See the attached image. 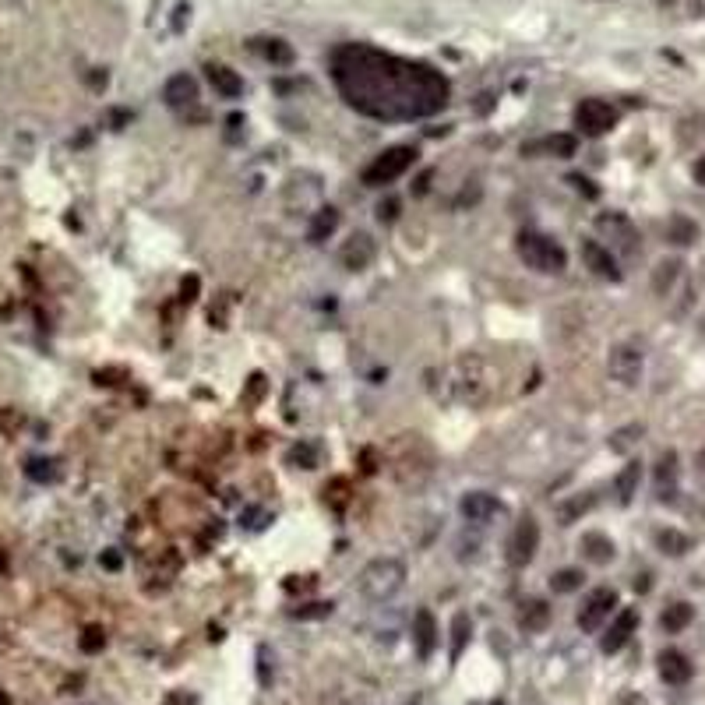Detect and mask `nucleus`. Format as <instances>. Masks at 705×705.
<instances>
[{
    "label": "nucleus",
    "mask_w": 705,
    "mask_h": 705,
    "mask_svg": "<svg viewBox=\"0 0 705 705\" xmlns=\"http://www.w3.org/2000/svg\"><path fill=\"white\" fill-rule=\"evenodd\" d=\"M332 78L356 113L374 120H420L448 106V78L420 61H402L363 42L332 53Z\"/></svg>",
    "instance_id": "nucleus-1"
},
{
    "label": "nucleus",
    "mask_w": 705,
    "mask_h": 705,
    "mask_svg": "<svg viewBox=\"0 0 705 705\" xmlns=\"http://www.w3.org/2000/svg\"><path fill=\"white\" fill-rule=\"evenodd\" d=\"M518 258L525 261V268H532V272H544V276H557V272H564L568 268V254H564V247L554 240V237H547V233H532V230H525V233H518Z\"/></svg>",
    "instance_id": "nucleus-2"
},
{
    "label": "nucleus",
    "mask_w": 705,
    "mask_h": 705,
    "mask_svg": "<svg viewBox=\"0 0 705 705\" xmlns=\"http://www.w3.org/2000/svg\"><path fill=\"white\" fill-rule=\"evenodd\" d=\"M406 582V564L399 557H377L360 571V592L374 603H385L402 589Z\"/></svg>",
    "instance_id": "nucleus-3"
},
{
    "label": "nucleus",
    "mask_w": 705,
    "mask_h": 705,
    "mask_svg": "<svg viewBox=\"0 0 705 705\" xmlns=\"http://www.w3.org/2000/svg\"><path fill=\"white\" fill-rule=\"evenodd\" d=\"M413 162H416V148H413V145L385 148V152L363 170V184H367V187H385V184L399 180V177L413 166Z\"/></svg>",
    "instance_id": "nucleus-4"
},
{
    "label": "nucleus",
    "mask_w": 705,
    "mask_h": 705,
    "mask_svg": "<svg viewBox=\"0 0 705 705\" xmlns=\"http://www.w3.org/2000/svg\"><path fill=\"white\" fill-rule=\"evenodd\" d=\"M617 106H610L607 99H582L578 110H575V127L585 134V138H600L607 131L617 127Z\"/></svg>",
    "instance_id": "nucleus-5"
},
{
    "label": "nucleus",
    "mask_w": 705,
    "mask_h": 705,
    "mask_svg": "<svg viewBox=\"0 0 705 705\" xmlns=\"http://www.w3.org/2000/svg\"><path fill=\"white\" fill-rule=\"evenodd\" d=\"M536 547H539V525L532 515L518 518L512 539H508V564L512 568H525L532 557H536Z\"/></svg>",
    "instance_id": "nucleus-6"
},
{
    "label": "nucleus",
    "mask_w": 705,
    "mask_h": 705,
    "mask_svg": "<svg viewBox=\"0 0 705 705\" xmlns=\"http://www.w3.org/2000/svg\"><path fill=\"white\" fill-rule=\"evenodd\" d=\"M617 607V592L614 589H592L589 592V600L582 603V610H578V628L582 631H600V624L610 617V610Z\"/></svg>",
    "instance_id": "nucleus-7"
},
{
    "label": "nucleus",
    "mask_w": 705,
    "mask_h": 705,
    "mask_svg": "<svg viewBox=\"0 0 705 705\" xmlns=\"http://www.w3.org/2000/svg\"><path fill=\"white\" fill-rule=\"evenodd\" d=\"M607 370H610L614 381H621V385L631 388V385H638V377H642V353H638L635 346L621 342V346L610 349V356H607Z\"/></svg>",
    "instance_id": "nucleus-8"
},
{
    "label": "nucleus",
    "mask_w": 705,
    "mask_h": 705,
    "mask_svg": "<svg viewBox=\"0 0 705 705\" xmlns=\"http://www.w3.org/2000/svg\"><path fill=\"white\" fill-rule=\"evenodd\" d=\"M162 99H166L170 110L187 113V110H194V106H198V81L187 71H180V74H173L166 85H162Z\"/></svg>",
    "instance_id": "nucleus-9"
},
{
    "label": "nucleus",
    "mask_w": 705,
    "mask_h": 705,
    "mask_svg": "<svg viewBox=\"0 0 705 705\" xmlns=\"http://www.w3.org/2000/svg\"><path fill=\"white\" fill-rule=\"evenodd\" d=\"M374 258H377V244L367 233H353L339 251V261L349 268V272H363V268H370Z\"/></svg>",
    "instance_id": "nucleus-10"
},
{
    "label": "nucleus",
    "mask_w": 705,
    "mask_h": 705,
    "mask_svg": "<svg viewBox=\"0 0 705 705\" xmlns=\"http://www.w3.org/2000/svg\"><path fill=\"white\" fill-rule=\"evenodd\" d=\"M635 628H638V610H621L617 614V621L607 628V635H603V642H600V649L607 656H614V653H621V649L631 642V635H635Z\"/></svg>",
    "instance_id": "nucleus-11"
},
{
    "label": "nucleus",
    "mask_w": 705,
    "mask_h": 705,
    "mask_svg": "<svg viewBox=\"0 0 705 705\" xmlns=\"http://www.w3.org/2000/svg\"><path fill=\"white\" fill-rule=\"evenodd\" d=\"M582 261L589 264V272L592 276H600V279H610V283H617L621 279V268H617V261H614V254L603 247V244H596V240H585L582 244Z\"/></svg>",
    "instance_id": "nucleus-12"
},
{
    "label": "nucleus",
    "mask_w": 705,
    "mask_h": 705,
    "mask_svg": "<svg viewBox=\"0 0 705 705\" xmlns=\"http://www.w3.org/2000/svg\"><path fill=\"white\" fill-rule=\"evenodd\" d=\"M413 642H416L420 660L434 656V649H438V642H441V628H438V621H434L430 610H416V617H413Z\"/></svg>",
    "instance_id": "nucleus-13"
},
{
    "label": "nucleus",
    "mask_w": 705,
    "mask_h": 705,
    "mask_svg": "<svg viewBox=\"0 0 705 705\" xmlns=\"http://www.w3.org/2000/svg\"><path fill=\"white\" fill-rule=\"evenodd\" d=\"M459 508H462V515H466L469 522H476V525H486V522H494V518L501 515V501H498L494 494H486V491L466 494Z\"/></svg>",
    "instance_id": "nucleus-14"
},
{
    "label": "nucleus",
    "mask_w": 705,
    "mask_h": 705,
    "mask_svg": "<svg viewBox=\"0 0 705 705\" xmlns=\"http://www.w3.org/2000/svg\"><path fill=\"white\" fill-rule=\"evenodd\" d=\"M656 663H660V677H663L667 684H674V688L688 684V681H691V674H695L691 660L681 653V649H663Z\"/></svg>",
    "instance_id": "nucleus-15"
},
{
    "label": "nucleus",
    "mask_w": 705,
    "mask_h": 705,
    "mask_svg": "<svg viewBox=\"0 0 705 705\" xmlns=\"http://www.w3.org/2000/svg\"><path fill=\"white\" fill-rule=\"evenodd\" d=\"M208 81H212V88L219 92L223 99H237V95H244V78H240L237 71L223 68V64H208Z\"/></svg>",
    "instance_id": "nucleus-16"
},
{
    "label": "nucleus",
    "mask_w": 705,
    "mask_h": 705,
    "mask_svg": "<svg viewBox=\"0 0 705 705\" xmlns=\"http://www.w3.org/2000/svg\"><path fill=\"white\" fill-rule=\"evenodd\" d=\"M522 152H547V155H554V159H571L575 152H578V138L575 134H550V138H544V141H536V145H525Z\"/></svg>",
    "instance_id": "nucleus-17"
},
{
    "label": "nucleus",
    "mask_w": 705,
    "mask_h": 705,
    "mask_svg": "<svg viewBox=\"0 0 705 705\" xmlns=\"http://www.w3.org/2000/svg\"><path fill=\"white\" fill-rule=\"evenodd\" d=\"M691 621H695V607H691V603H684V600H677V603H670V607L663 610L660 628H663L667 635H681V631H684Z\"/></svg>",
    "instance_id": "nucleus-18"
},
{
    "label": "nucleus",
    "mask_w": 705,
    "mask_h": 705,
    "mask_svg": "<svg viewBox=\"0 0 705 705\" xmlns=\"http://www.w3.org/2000/svg\"><path fill=\"white\" fill-rule=\"evenodd\" d=\"M582 554H585L592 564H607V561H614V544H610V536H603V532H585V536H582Z\"/></svg>",
    "instance_id": "nucleus-19"
},
{
    "label": "nucleus",
    "mask_w": 705,
    "mask_h": 705,
    "mask_svg": "<svg viewBox=\"0 0 705 705\" xmlns=\"http://www.w3.org/2000/svg\"><path fill=\"white\" fill-rule=\"evenodd\" d=\"M518 624H522V631H529V635H539L547 624H550V607L544 603V600H529L525 603V610L518 614Z\"/></svg>",
    "instance_id": "nucleus-20"
},
{
    "label": "nucleus",
    "mask_w": 705,
    "mask_h": 705,
    "mask_svg": "<svg viewBox=\"0 0 705 705\" xmlns=\"http://www.w3.org/2000/svg\"><path fill=\"white\" fill-rule=\"evenodd\" d=\"M335 226H339V212L328 205V208H321L317 215H314V223H310V230H307V237H310V244H321V240H328L332 233H335Z\"/></svg>",
    "instance_id": "nucleus-21"
},
{
    "label": "nucleus",
    "mask_w": 705,
    "mask_h": 705,
    "mask_svg": "<svg viewBox=\"0 0 705 705\" xmlns=\"http://www.w3.org/2000/svg\"><path fill=\"white\" fill-rule=\"evenodd\" d=\"M469 631H473L469 614H455V617H452V663L462 656V649H466V642H469Z\"/></svg>",
    "instance_id": "nucleus-22"
},
{
    "label": "nucleus",
    "mask_w": 705,
    "mask_h": 705,
    "mask_svg": "<svg viewBox=\"0 0 705 705\" xmlns=\"http://www.w3.org/2000/svg\"><path fill=\"white\" fill-rule=\"evenodd\" d=\"M656 544H660V550L663 554H670V557H681L688 547H691V539L684 536V532H677V529H663L660 536H656Z\"/></svg>",
    "instance_id": "nucleus-23"
},
{
    "label": "nucleus",
    "mask_w": 705,
    "mask_h": 705,
    "mask_svg": "<svg viewBox=\"0 0 705 705\" xmlns=\"http://www.w3.org/2000/svg\"><path fill=\"white\" fill-rule=\"evenodd\" d=\"M638 480H642V466H638V462L624 466V473L617 476V498H621V501H631V494H635Z\"/></svg>",
    "instance_id": "nucleus-24"
},
{
    "label": "nucleus",
    "mask_w": 705,
    "mask_h": 705,
    "mask_svg": "<svg viewBox=\"0 0 705 705\" xmlns=\"http://www.w3.org/2000/svg\"><path fill=\"white\" fill-rule=\"evenodd\" d=\"M582 571L578 568H564V571H557L554 578H550V589L554 592H575V589H582Z\"/></svg>",
    "instance_id": "nucleus-25"
},
{
    "label": "nucleus",
    "mask_w": 705,
    "mask_h": 705,
    "mask_svg": "<svg viewBox=\"0 0 705 705\" xmlns=\"http://www.w3.org/2000/svg\"><path fill=\"white\" fill-rule=\"evenodd\" d=\"M264 57L272 61V64H293V49L283 42V39H264Z\"/></svg>",
    "instance_id": "nucleus-26"
},
{
    "label": "nucleus",
    "mask_w": 705,
    "mask_h": 705,
    "mask_svg": "<svg viewBox=\"0 0 705 705\" xmlns=\"http://www.w3.org/2000/svg\"><path fill=\"white\" fill-rule=\"evenodd\" d=\"M290 462L300 466V469H314V466H317V448H314V445H296V448L290 452Z\"/></svg>",
    "instance_id": "nucleus-27"
},
{
    "label": "nucleus",
    "mask_w": 705,
    "mask_h": 705,
    "mask_svg": "<svg viewBox=\"0 0 705 705\" xmlns=\"http://www.w3.org/2000/svg\"><path fill=\"white\" fill-rule=\"evenodd\" d=\"M670 237H674V244H691V240L698 237V230H695L688 219H674V223H670Z\"/></svg>",
    "instance_id": "nucleus-28"
},
{
    "label": "nucleus",
    "mask_w": 705,
    "mask_h": 705,
    "mask_svg": "<svg viewBox=\"0 0 705 705\" xmlns=\"http://www.w3.org/2000/svg\"><path fill=\"white\" fill-rule=\"evenodd\" d=\"M332 610H335V603H307V607L293 610V617H300V621H314V617H328Z\"/></svg>",
    "instance_id": "nucleus-29"
},
{
    "label": "nucleus",
    "mask_w": 705,
    "mask_h": 705,
    "mask_svg": "<svg viewBox=\"0 0 705 705\" xmlns=\"http://www.w3.org/2000/svg\"><path fill=\"white\" fill-rule=\"evenodd\" d=\"M677 272H681V264H677V261H663V264H660V276H656V290L663 293V290L670 286V279H674Z\"/></svg>",
    "instance_id": "nucleus-30"
},
{
    "label": "nucleus",
    "mask_w": 705,
    "mask_h": 705,
    "mask_svg": "<svg viewBox=\"0 0 705 705\" xmlns=\"http://www.w3.org/2000/svg\"><path fill=\"white\" fill-rule=\"evenodd\" d=\"M102 645H106V635H102L99 628H88L85 638H81V649H85V653H99Z\"/></svg>",
    "instance_id": "nucleus-31"
},
{
    "label": "nucleus",
    "mask_w": 705,
    "mask_h": 705,
    "mask_svg": "<svg viewBox=\"0 0 705 705\" xmlns=\"http://www.w3.org/2000/svg\"><path fill=\"white\" fill-rule=\"evenodd\" d=\"M377 219H381V223H395V219H399V201L388 198V201L377 205Z\"/></svg>",
    "instance_id": "nucleus-32"
},
{
    "label": "nucleus",
    "mask_w": 705,
    "mask_h": 705,
    "mask_svg": "<svg viewBox=\"0 0 705 705\" xmlns=\"http://www.w3.org/2000/svg\"><path fill=\"white\" fill-rule=\"evenodd\" d=\"M261 392H264V377H261V374H254V377H251V388H247V402H258V399H261Z\"/></svg>",
    "instance_id": "nucleus-33"
},
{
    "label": "nucleus",
    "mask_w": 705,
    "mask_h": 705,
    "mask_svg": "<svg viewBox=\"0 0 705 705\" xmlns=\"http://www.w3.org/2000/svg\"><path fill=\"white\" fill-rule=\"evenodd\" d=\"M180 293H184V296H180V300H184V303H191V300H194V293H198V279H194V276H191V279H187V283H184V290H180Z\"/></svg>",
    "instance_id": "nucleus-34"
},
{
    "label": "nucleus",
    "mask_w": 705,
    "mask_h": 705,
    "mask_svg": "<svg viewBox=\"0 0 705 705\" xmlns=\"http://www.w3.org/2000/svg\"><path fill=\"white\" fill-rule=\"evenodd\" d=\"M244 518H247V525H251V529H261V522H258V518H268V515H264L261 508H251V512H244Z\"/></svg>",
    "instance_id": "nucleus-35"
},
{
    "label": "nucleus",
    "mask_w": 705,
    "mask_h": 705,
    "mask_svg": "<svg viewBox=\"0 0 705 705\" xmlns=\"http://www.w3.org/2000/svg\"><path fill=\"white\" fill-rule=\"evenodd\" d=\"M162 705H194V698H191V695H184V691H177V695H170Z\"/></svg>",
    "instance_id": "nucleus-36"
},
{
    "label": "nucleus",
    "mask_w": 705,
    "mask_h": 705,
    "mask_svg": "<svg viewBox=\"0 0 705 705\" xmlns=\"http://www.w3.org/2000/svg\"><path fill=\"white\" fill-rule=\"evenodd\" d=\"M571 184H575L578 191H585L589 198H596V187H589V180H585V177H571Z\"/></svg>",
    "instance_id": "nucleus-37"
},
{
    "label": "nucleus",
    "mask_w": 705,
    "mask_h": 705,
    "mask_svg": "<svg viewBox=\"0 0 705 705\" xmlns=\"http://www.w3.org/2000/svg\"><path fill=\"white\" fill-rule=\"evenodd\" d=\"M258 656H261V684H268V681H272V677H268V649H261Z\"/></svg>",
    "instance_id": "nucleus-38"
},
{
    "label": "nucleus",
    "mask_w": 705,
    "mask_h": 705,
    "mask_svg": "<svg viewBox=\"0 0 705 705\" xmlns=\"http://www.w3.org/2000/svg\"><path fill=\"white\" fill-rule=\"evenodd\" d=\"M430 177H434V173L427 170V173H423V177L416 180V194H427V187H430Z\"/></svg>",
    "instance_id": "nucleus-39"
},
{
    "label": "nucleus",
    "mask_w": 705,
    "mask_h": 705,
    "mask_svg": "<svg viewBox=\"0 0 705 705\" xmlns=\"http://www.w3.org/2000/svg\"><path fill=\"white\" fill-rule=\"evenodd\" d=\"M695 180H698V184H705V155L695 162Z\"/></svg>",
    "instance_id": "nucleus-40"
},
{
    "label": "nucleus",
    "mask_w": 705,
    "mask_h": 705,
    "mask_svg": "<svg viewBox=\"0 0 705 705\" xmlns=\"http://www.w3.org/2000/svg\"><path fill=\"white\" fill-rule=\"evenodd\" d=\"M621 705H638V702H635V698H624V702H621Z\"/></svg>",
    "instance_id": "nucleus-41"
},
{
    "label": "nucleus",
    "mask_w": 705,
    "mask_h": 705,
    "mask_svg": "<svg viewBox=\"0 0 705 705\" xmlns=\"http://www.w3.org/2000/svg\"><path fill=\"white\" fill-rule=\"evenodd\" d=\"M698 459H702V466H705V448H702V455H698Z\"/></svg>",
    "instance_id": "nucleus-42"
},
{
    "label": "nucleus",
    "mask_w": 705,
    "mask_h": 705,
    "mask_svg": "<svg viewBox=\"0 0 705 705\" xmlns=\"http://www.w3.org/2000/svg\"><path fill=\"white\" fill-rule=\"evenodd\" d=\"M491 705H505V702H491Z\"/></svg>",
    "instance_id": "nucleus-43"
}]
</instances>
